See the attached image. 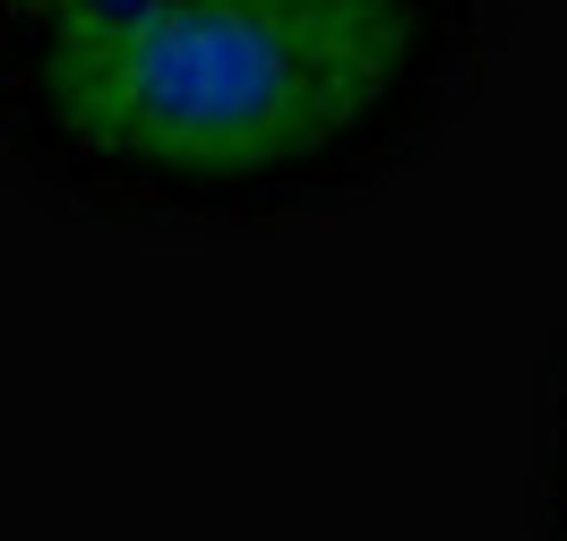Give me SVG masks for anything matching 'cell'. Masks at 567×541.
<instances>
[{"label":"cell","mask_w":567,"mask_h":541,"mask_svg":"<svg viewBox=\"0 0 567 541\" xmlns=\"http://www.w3.org/2000/svg\"><path fill=\"white\" fill-rule=\"evenodd\" d=\"M498 43V0H164L0 52L18 173L130 223L319 216L422 164Z\"/></svg>","instance_id":"6da1fadb"},{"label":"cell","mask_w":567,"mask_h":541,"mask_svg":"<svg viewBox=\"0 0 567 541\" xmlns=\"http://www.w3.org/2000/svg\"><path fill=\"white\" fill-rule=\"evenodd\" d=\"M542 533L567 541V378H559V430H550V465H542Z\"/></svg>","instance_id":"7a4b0ae2"}]
</instances>
